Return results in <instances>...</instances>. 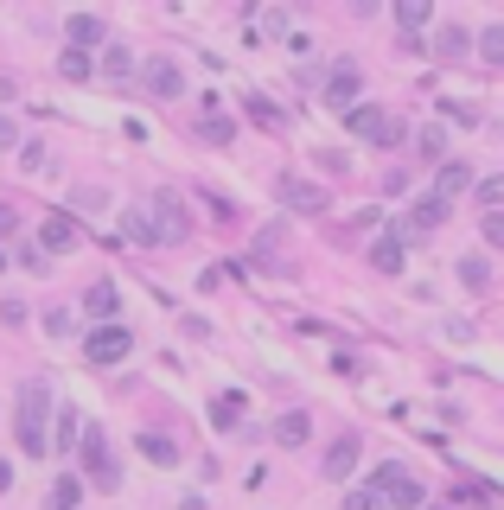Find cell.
<instances>
[{
	"label": "cell",
	"instance_id": "obj_12",
	"mask_svg": "<svg viewBox=\"0 0 504 510\" xmlns=\"http://www.w3.org/2000/svg\"><path fill=\"white\" fill-rule=\"evenodd\" d=\"M64 32H70V51L103 45V20H96V13H70V20H64Z\"/></svg>",
	"mask_w": 504,
	"mask_h": 510
},
{
	"label": "cell",
	"instance_id": "obj_36",
	"mask_svg": "<svg viewBox=\"0 0 504 510\" xmlns=\"http://www.w3.org/2000/svg\"><path fill=\"white\" fill-rule=\"evenodd\" d=\"M485 243H491V249L504 243V217H498V210H485Z\"/></svg>",
	"mask_w": 504,
	"mask_h": 510
},
{
	"label": "cell",
	"instance_id": "obj_21",
	"mask_svg": "<svg viewBox=\"0 0 504 510\" xmlns=\"http://www.w3.org/2000/svg\"><path fill=\"white\" fill-rule=\"evenodd\" d=\"M460 281L472 287V294H485V287H491V262L485 255H460Z\"/></svg>",
	"mask_w": 504,
	"mask_h": 510
},
{
	"label": "cell",
	"instance_id": "obj_5",
	"mask_svg": "<svg viewBox=\"0 0 504 510\" xmlns=\"http://www.w3.org/2000/svg\"><path fill=\"white\" fill-rule=\"evenodd\" d=\"M447 210H454V204H441V198H421V204H415V210L402 217V224H396L390 237L415 243V237H428V230H441V224H447Z\"/></svg>",
	"mask_w": 504,
	"mask_h": 510
},
{
	"label": "cell",
	"instance_id": "obj_34",
	"mask_svg": "<svg viewBox=\"0 0 504 510\" xmlns=\"http://www.w3.org/2000/svg\"><path fill=\"white\" fill-rule=\"evenodd\" d=\"M345 510H377V491H371V485H357V491L345 497Z\"/></svg>",
	"mask_w": 504,
	"mask_h": 510
},
{
	"label": "cell",
	"instance_id": "obj_8",
	"mask_svg": "<svg viewBox=\"0 0 504 510\" xmlns=\"http://www.w3.org/2000/svg\"><path fill=\"white\" fill-rule=\"evenodd\" d=\"M77 237H84V230L70 224L64 210H45V224H39V255H45V249H51V255H64V249H77Z\"/></svg>",
	"mask_w": 504,
	"mask_h": 510
},
{
	"label": "cell",
	"instance_id": "obj_38",
	"mask_svg": "<svg viewBox=\"0 0 504 510\" xmlns=\"http://www.w3.org/2000/svg\"><path fill=\"white\" fill-rule=\"evenodd\" d=\"M14 224H20V217H14V204H0V237H14Z\"/></svg>",
	"mask_w": 504,
	"mask_h": 510
},
{
	"label": "cell",
	"instance_id": "obj_26",
	"mask_svg": "<svg viewBox=\"0 0 504 510\" xmlns=\"http://www.w3.org/2000/svg\"><path fill=\"white\" fill-rule=\"evenodd\" d=\"M351 460H357V441H338L326 453V479H351Z\"/></svg>",
	"mask_w": 504,
	"mask_h": 510
},
{
	"label": "cell",
	"instance_id": "obj_25",
	"mask_svg": "<svg viewBox=\"0 0 504 510\" xmlns=\"http://www.w3.org/2000/svg\"><path fill=\"white\" fill-rule=\"evenodd\" d=\"M45 402H51V396H45V383H39V377H32V383H20V415H39V421H45V415H51Z\"/></svg>",
	"mask_w": 504,
	"mask_h": 510
},
{
	"label": "cell",
	"instance_id": "obj_1",
	"mask_svg": "<svg viewBox=\"0 0 504 510\" xmlns=\"http://www.w3.org/2000/svg\"><path fill=\"white\" fill-rule=\"evenodd\" d=\"M84 479H90L96 491H115V485H122V466H115V453H109V434H103V427H84Z\"/></svg>",
	"mask_w": 504,
	"mask_h": 510
},
{
	"label": "cell",
	"instance_id": "obj_14",
	"mask_svg": "<svg viewBox=\"0 0 504 510\" xmlns=\"http://www.w3.org/2000/svg\"><path fill=\"white\" fill-rule=\"evenodd\" d=\"M307 434H313V421H307L301 408H287V415L274 421V441H281V447H307Z\"/></svg>",
	"mask_w": 504,
	"mask_h": 510
},
{
	"label": "cell",
	"instance_id": "obj_27",
	"mask_svg": "<svg viewBox=\"0 0 504 510\" xmlns=\"http://www.w3.org/2000/svg\"><path fill=\"white\" fill-rule=\"evenodd\" d=\"M77 504H84V485L77 479H58L51 485V510H77Z\"/></svg>",
	"mask_w": 504,
	"mask_h": 510
},
{
	"label": "cell",
	"instance_id": "obj_22",
	"mask_svg": "<svg viewBox=\"0 0 504 510\" xmlns=\"http://www.w3.org/2000/svg\"><path fill=\"white\" fill-rule=\"evenodd\" d=\"M402 249H409V243H402V237H383V243H377V249H371V262H377V268H383V274H402Z\"/></svg>",
	"mask_w": 504,
	"mask_h": 510
},
{
	"label": "cell",
	"instance_id": "obj_20",
	"mask_svg": "<svg viewBox=\"0 0 504 510\" xmlns=\"http://www.w3.org/2000/svg\"><path fill=\"white\" fill-rule=\"evenodd\" d=\"M77 434H84L77 408H58V441H51V453H70V447H77Z\"/></svg>",
	"mask_w": 504,
	"mask_h": 510
},
{
	"label": "cell",
	"instance_id": "obj_28",
	"mask_svg": "<svg viewBox=\"0 0 504 510\" xmlns=\"http://www.w3.org/2000/svg\"><path fill=\"white\" fill-rule=\"evenodd\" d=\"M396 26H402V39H409L415 26H428V7H421V0H396Z\"/></svg>",
	"mask_w": 504,
	"mask_h": 510
},
{
	"label": "cell",
	"instance_id": "obj_11",
	"mask_svg": "<svg viewBox=\"0 0 504 510\" xmlns=\"http://www.w3.org/2000/svg\"><path fill=\"white\" fill-rule=\"evenodd\" d=\"M134 453L148 460V466H179V447L166 441V434H148V427H140V441H134Z\"/></svg>",
	"mask_w": 504,
	"mask_h": 510
},
{
	"label": "cell",
	"instance_id": "obj_24",
	"mask_svg": "<svg viewBox=\"0 0 504 510\" xmlns=\"http://www.w3.org/2000/svg\"><path fill=\"white\" fill-rule=\"evenodd\" d=\"M211 421H218V427H243V396H237V389L218 396V402H211Z\"/></svg>",
	"mask_w": 504,
	"mask_h": 510
},
{
	"label": "cell",
	"instance_id": "obj_3",
	"mask_svg": "<svg viewBox=\"0 0 504 510\" xmlns=\"http://www.w3.org/2000/svg\"><path fill=\"white\" fill-rule=\"evenodd\" d=\"M140 90H148L154 103H179L185 96V77H179L173 58H148V64H140Z\"/></svg>",
	"mask_w": 504,
	"mask_h": 510
},
{
	"label": "cell",
	"instance_id": "obj_10",
	"mask_svg": "<svg viewBox=\"0 0 504 510\" xmlns=\"http://www.w3.org/2000/svg\"><path fill=\"white\" fill-rule=\"evenodd\" d=\"M84 313H90V319H103V326H115V313H122L115 281H96V287H90V294H84Z\"/></svg>",
	"mask_w": 504,
	"mask_h": 510
},
{
	"label": "cell",
	"instance_id": "obj_15",
	"mask_svg": "<svg viewBox=\"0 0 504 510\" xmlns=\"http://www.w3.org/2000/svg\"><path fill=\"white\" fill-rule=\"evenodd\" d=\"M198 140H211V148H230V140H237V121H230V115H218V109H204Z\"/></svg>",
	"mask_w": 504,
	"mask_h": 510
},
{
	"label": "cell",
	"instance_id": "obj_40",
	"mask_svg": "<svg viewBox=\"0 0 504 510\" xmlns=\"http://www.w3.org/2000/svg\"><path fill=\"white\" fill-rule=\"evenodd\" d=\"M0 268H7V249H0Z\"/></svg>",
	"mask_w": 504,
	"mask_h": 510
},
{
	"label": "cell",
	"instance_id": "obj_33",
	"mask_svg": "<svg viewBox=\"0 0 504 510\" xmlns=\"http://www.w3.org/2000/svg\"><path fill=\"white\" fill-rule=\"evenodd\" d=\"M472 198H479V204H485V210H491V204H498V198H504V179H479V185H472Z\"/></svg>",
	"mask_w": 504,
	"mask_h": 510
},
{
	"label": "cell",
	"instance_id": "obj_13",
	"mask_svg": "<svg viewBox=\"0 0 504 510\" xmlns=\"http://www.w3.org/2000/svg\"><path fill=\"white\" fill-rule=\"evenodd\" d=\"M357 84H364V70H357V64H338V70H332V84H326V96H332L338 109H351Z\"/></svg>",
	"mask_w": 504,
	"mask_h": 510
},
{
	"label": "cell",
	"instance_id": "obj_16",
	"mask_svg": "<svg viewBox=\"0 0 504 510\" xmlns=\"http://www.w3.org/2000/svg\"><path fill=\"white\" fill-rule=\"evenodd\" d=\"M466 185H472V173H466V166H460V160H441V179H435V198H441V204H447V198H460V192H466Z\"/></svg>",
	"mask_w": 504,
	"mask_h": 510
},
{
	"label": "cell",
	"instance_id": "obj_35",
	"mask_svg": "<svg viewBox=\"0 0 504 510\" xmlns=\"http://www.w3.org/2000/svg\"><path fill=\"white\" fill-rule=\"evenodd\" d=\"M249 115H256V121H262V128H281V115H274V109H268V103H262V96H249Z\"/></svg>",
	"mask_w": 504,
	"mask_h": 510
},
{
	"label": "cell",
	"instance_id": "obj_18",
	"mask_svg": "<svg viewBox=\"0 0 504 510\" xmlns=\"http://www.w3.org/2000/svg\"><path fill=\"white\" fill-rule=\"evenodd\" d=\"M20 453L26 460H45V421L39 415H20Z\"/></svg>",
	"mask_w": 504,
	"mask_h": 510
},
{
	"label": "cell",
	"instance_id": "obj_37",
	"mask_svg": "<svg viewBox=\"0 0 504 510\" xmlns=\"http://www.w3.org/2000/svg\"><path fill=\"white\" fill-rule=\"evenodd\" d=\"M0 148H20V128H14V115H0Z\"/></svg>",
	"mask_w": 504,
	"mask_h": 510
},
{
	"label": "cell",
	"instance_id": "obj_9",
	"mask_svg": "<svg viewBox=\"0 0 504 510\" xmlns=\"http://www.w3.org/2000/svg\"><path fill=\"white\" fill-rule=\"evenodd\" d=\"M371 491H390V497H396V510H402V504H421V497H428V491H421V479H409L402 466H377V485H371Z\"/></svg>",
	"mask_w": 504,
	"mask_h": 510
},
{
	"label": "cell",
	"instance_id": "obj_7",
	"mask_svg": "<svg viewBox=\"0 0 504 510\" xmlns=\"http://www.w3.org/2000/svg\"><path fill=\"white\" fill-rule=\"evenodd\" d=\"M148 224H154L160 243H179V237H185V204H179L173 192H160V198L148 204Z\"/></svg>",
	"mask_w": 504,
	"mask_h": 510
},
{
	"label": "cell",
	"instance_id": "obj_19",
	"mask_svg": "<svg viewBox=\"0 0 504 510\" xmlns=\"http://www.w3.org/2000/svg\"><path fill=\"white\" fill-rule=\"evenodd\" d=\"M466 51H472V32H466V26H441L435 58H466Z\"/></svg>",
	"mask_w": 504,
	"mask_h": 510
},
{
	"label": "cell",
	"instance_id": "obj_29",
	"mask_svg": "<svg viewBox=\"0 0 504 510\" xmlns=\"http://www.w3.org/2000/svg\"><path fill=\"white\" fill-rule=\"evenodd\" d=\"M122 230H128L134 243H148V249L160 243V237H154V224H148V210H128V217H122Z\"/></svg>",
	"mask_w": 504,
	"mask_h": 510
},
{
	"label": "cell",
	"instance_id": "obj_4",
	"mask_svg": "<svg viewBox=\"0 0 504 510\" xmlns=\"http://www.w3.org/2000/svg\"><path fill=\"white\" fill-rule=\"evenodd\" d=\"M128 351H134V332L128 326H90V344H84L90 363H122Z\"/></svg>",
	"mask_w": 504,
	"mask_h": 510
},
{
	"label": "cell",
	"instance_id": "obj_17",
	"mask_svg": "<svg viewBox=\"0 0 504 510\" xmlns=\"http://www.w3.org/2000/svg\"><path fill=\"white\" fill-rule=\"evenodd\" d=\"M96 77H109V84L134 77V51H122V45H115V51H103V58H96Z\"/></svg>",
	"mask_w": 504,
	"mask_h": 510
},
{
	"label": "cell",
	"instance_id": "obj_32",
	"mask_svg": "<svg viewBox=\"0 0 504 510\" xmlns=\"http://www.w3.org/2000/svg\"><path fill=\"white\" fill-rule=\"evenodd\" d=\"M274 249H281V224H268V230L256 237V262H274Z\"/></svg>",
	"mask_w": 504,
	"mask_h": 510
},
{
	"label": "cell",
	"instance_id": "obj_6",
	"mask_svg": "<svg viewBox=\"0 0 504 510\" xmlns=\"http://www.w3.org/2000/svg\"><path fill=\"white\" fill-rule=\"evenodd\" d=\"M274 198H281L287 210H301V217L326 210V192H320V185H307V179H294V173H281V179H274Z\"/></svg>",
	"mask_w": 504,
	"mask_h": 510
},
{
	"label": "cell",
	"instance_id": "obj_39",
	"mask_svg": "<svg viewBox=\"0 0 504 510\" xmlns=\"http://www.w3.org/2000/svg\"><path fill=\"white\" fill-rule=\"evenodd\" d=\"M0 491H14V466L7 460H0Z\"/></svg>",
	"mask_w": 504,
	"mask_h": 510
},
{
	"label": "cell",
	"instance_id": "obj_23",
	"mask_svg": "<svg viewBox=\"0 0 504 510\" xmlns=\"http://www.w3.org/2000/svg\"><path fill=\"white\" fill-rule=\"evenodd\" d=\"M58 70H64L70 84H84V77H96V58H90V51H64V58H58Z\"/></svg>",
	"mask_w": 504,
	"mask_h": 510
},
{
	"label": "cell",
	"instance_id": "obj_2",
	"mask_svg": "<svg viewBox=\"0 0 504 510\" xmlns=\"http://www.w3.org/2000/svg\"><path fill=\"white\" fill-rule=\"evenodd\" d=\"M345 121H351V134L357 140H371V148H396L402 140V128L390 121V109H377V103H351L345 109Z\"/></svg>",
	"mask_w": 504,
	"mask_h": 510
},
{
	"label": "cell",
	"instance_id": "obj_30",
	"mask_svg": "<svg viewBox=\"0 0 504 510\" xmlns=\"http://www.w3.org/2000/svg\"><path fill=\"white\" fill-rule=\"evenodd\" d=\"M479 58L504 64V26H485V32H479Z\"/></svg>",
	"mask_w": 504,
	"mask_h": 510
},
{
	"label": "cell",
	"instance_id": "obj_31",
	"mask_svg": "<svg viewBox=\"0 0 504 510\" xmlns=\"http://www.w3.org/2000/svg\"><path fill=\"white\" fill-rule=\"evenodd\" d=\"M421 154L441 166V160H447V134H441V128H421Z\"/></svg>",
	"mask_w": 504,
	"mask_h": 510
}]
</instances>
